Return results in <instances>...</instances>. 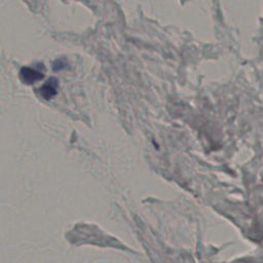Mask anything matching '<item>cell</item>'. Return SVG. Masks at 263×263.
<instances>
[{
    "label": "cell",
    "instance_id": "7a4b0ae2",
    "mask_svg": "<svg viewBox=\"0 0 263 263\" xmlns=\"http://www.w3.org/2000/svg\"><path fill=\"white\" fill-rule=\"evenodd\" d=\"M58 80L56 78H51L49 79L41 87H40V96L45 99V100H50L52 99L56 94H57V90H58Z\"/></svg>",
    "mask_w": 263,
    "mask_h": 263
},
{
    "label": "cell",
    "instance_id": "6da1fadb",
    "mask_svg": "<svg viewBox=\"0 0 263 263\" xmlns=\"http://www.w3.org/2000/svg\"><path fill=\"white\" fill-rule=\"evenodd\" d=\"M20 77L22 81H24L25 83L31 84L40 80L43 77V74L42 72L37 71L36 69L30 68V67H24L20 71Z\"/></svg>",
    "mask_w": 263,
    "mask_h": 263
}]
</instances>
